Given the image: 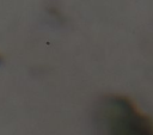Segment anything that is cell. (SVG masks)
<instances>
[{"label": "cell", "mask_w": 153, "mask_h": 135, "mask_svg": "<svg viewBox=\"0 0 153 135\" xmlns=\"http://www.w3.org/2000/svg\"><path fill=\"white\" fill-rule=\"evenodd\" d=\"M98 135H153V122L122 96L102 99L94 115Z\"/></svg>", "instance_id": "6da1fadb"}]
</instances>
